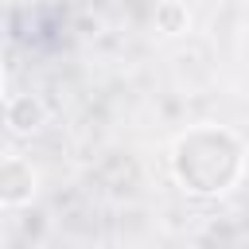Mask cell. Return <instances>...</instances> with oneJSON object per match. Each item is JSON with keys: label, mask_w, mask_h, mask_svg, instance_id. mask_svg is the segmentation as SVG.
<instances>
[{"label": "cell", "mask_w": 249, "mask_h": 249, "mask_svg": "<svg viewBox=\"0 0 249 249\" xmlns=\"http://www.w3.org/2000/svg\"><path fill=\"white\" fill-rule=\"evenodd\" d=\"M4 117H8V128H12L16 136H27V132L43 128V121H47V105H43L35 93H8V109H4Z\"/></svg>", "instance_id": "3"}, {"label": "cell", "mask_w": 249, "mask_h": 249, "mask_svg": "<svg viewBox=\"0 0 249 249\" xmlns=\"http://www.w3.org/2000/svg\"><path fill=\"white\" fill-rule=\"evenodd\" d=\"M39 191V171L31 167V160L23 156H4L0 163V202L4 210H16V206H27Z\"/></svg>", "instance_id": "2"}, {"label": "cell", "mask_w": 249, "mask_h": 249, "mask_svg": "<svg viewBox=\"0 0 249 249\" xmlns=\"http://www.w3.org/2000/svg\"><path fill=\"white\" fill-rule=\"evenodd\" d=\"M241 171H245V144L230 128L195 124L171 148V175L187 195L198 198L226 195L230 187H237Z\"/></svg>", "instance_id": "1"}, {"label": "cell", "mask_w": 249, "mask_h": 249, "mask_svg": "<svg viewBox=\"0 0 249 249\" xmlns=\"http://www.w3.org/2000/svg\"><path fill=\"white\" fill-rule=\"evenodd\" d=\"M156 27H160L163 35H183V31L191 27L187 4H179V0H160V4H156Z\"/></svg>", "instance_id": "4"}]
</instances>
